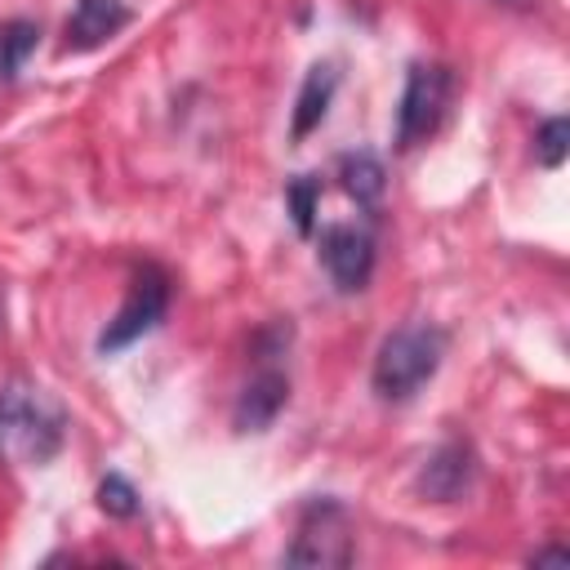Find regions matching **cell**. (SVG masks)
Here are the masks:
<instances>
[{
    "label": "cell",
    "instance_id": "16",
    "mask_svg": "<svg viewBox=\"0 0 570 570\" xmlns=\"http://www.w3.org/2000/svg\"><path fill=\"white\" fill-rule=\"evenodd\" d=\"M530 566H570V552L566 548H548V552H534Z\"/></svg>",
    "mask_w": 570,
    "mask_h": 570
},
{
    "label": "cell",
    "instance_id": "14",
    "mask_svg": "<svg viewBox=\"0 0 570 570\" xmlns=\"http://www.w3.org/2000/svg\"><path fill=\"white\" fill-rule=\"evenodd\" d=\"M566 138H570V125H566L561 116H552V120L534 134V156H539V165L557 169V165L566 160Z\"/></svg>",
    "mask_w": 570,
    "mask_h": 570
},
{
    "label": "cell",
    "instance_id": "11",
    "mask_svg": "<svg viewBox=\"0 0 570 570\" xmlns=\"http://www.w3.org/2000/svg\"><path fill=\"white\" fill-rule=\"evenodd\" d=\"M338 174H343V187H347V196L356 200V205H365V209H374L379 200H383V187H387V174H383V165L370 156V151H356V156H343L338 160Z\"/></svg>",
    "mask_w": 570,
    "mask_h": 570
},
{
    "label": "cell",
    "instance_id": "2",
    "mask_svg": "<svg viewBox=\"0 0 570 570\" xmlns=\"http://www.w3.org/2000/svg\"><path fill=\"white\" fill-rule=\"evenodd\" d=\"M441 356H445V334L436 325L414 321V325L392 330L374 356V374H370L374 392L383 401H410L441 370Z\"/></svg>",
    "mask_w": 570,
    "mask_h": 570
},
{
    "label": "cell",
    "instance_id": "13",
    "mask_svg": "<svg viewBox=\"0 0 570 570\" xmlns=\"http://www.w3.org/2000/svg\"><path fill=\"white\" fill-rule=\"evenodd\" d=\"M98 508L107 517H134L138 512V490L120 476V472H107L102 485H98Z\"/></svg>",
    "mask_w": 570,
    "mask_h": 570
},
{
    "label": "cell",
    "instance_id": "5",
    "mask_svg": "<svg viewBox=\"0 0 570 570\" xmlns=\"http://www.w3.org/2000/svg\"><path fill=\"white\" fill-rule=\"evenodd\" d=\"M450 102V71L436 62H414L405 71L401 107H396V147H414L428 134H436Z\"/></svg>",
    "mask_w": 570,
    "mask_h": 570
},
{
    "label": "cell",
    "instance_id": "4",
    "mask_svg": "<svg viewBox=\"0 0 570 570\" xmlns=\"http://www.w3.org/2000/svg\"><path fill=\"white\" fill-rule=\"evenodd\" d=\"M165 307H169V276H165L156 263H147V267L134 276V285H129L120 312H116V316L107 321V330L98 334V352L111 356V352L129 347L134 338H142L147 330L160 325Z\"/></svg>",
    "mask_w": 570,
    "mask_h": 570
},
{
    "label": "cell",
    "instance_id": "10",
    "mask_svg": "<svg viewBox=\"0 0 570 570\" xmlns=\"http://www.w3.org/2000/svg\"><path fill=\"white\" fill-rule=\"evenodd\" d=\"M334 85H338V76H334L330 62H316V67L307 71V80H303V89H298V107H294V138H307V134L325 120L330 98H334Z\"/></svg>",
    "mask_w": 570,
    "mask_h": 570
},
{
    "label": "cell",
    "instance_id": "12",
    "mask_svg": "<svg viewBox=\"0 0 570 570\" xmlns=\"http://www.w3.org/2000/svg\"><path fill=\"white\" fill-rule=\"evenodd\" d=\"M40 45V27L27 22V18H13V22H0V80H13L22 71V62L36 53Z\"/></svg>",
    "mask_w": 570,
    "mask_h": 570
},
{
    "label": "cell",
    "instance_id": "15",
    "mask_svg": "<svg viewBox=\"0 0 570 570\" xmlns=\"http://www.w3.org/2000/svg\"><path fill=\"white\" fill-rule=\"evenodd\" d=\"M285 196H289V209H294V227L307 236V232H312V214H316V196H321V183H316V178H294Z\"/></svg>",
    "mask_w": 570,
    "mask_h": 570
},
{
    "label": "cell",
    "instance_id": "7",
    "mask_svg": "<svg viewBox=\"0 0 570 570\" xmlns=\"http://www.w3.org/2000/svg\"><path fill=\"white\" fill-rule=\"evenodd\" d=\"M476 476V454L468 441H445L441 450H432V459L419 472V494L432 503H454Z\"/></svg>",
    "mask_w": 570,
    "mask_h": 570
},
{
    "label": "cell",
    "instance_id": "6",
    "mask_svg": "<svg viewBox=\"0 0 570 570\" xmlns=\"http://www.w3.org/2000/svg\"><path fill=\"white\" fill-rule=\"evenodd\" d=\"M321 263H325V272L334 276V285L343 294L365 289L370 272H374V240H370V232L347 227V223L325 227L321 232Z\"/></svg>",
    "mask_w": 570,
    "mask_h": 570
},
{
    "label": "cell",
    "instance_id": "17",
    "mask_svg": "<svg viewBox=\"0 0 570 570\" xmlns=\"http://www.w3.org/2000/svg\"><path fill=\"white\" fill-rule=\"evenodd\" d=\"M490 4H503V9H534L539 0H490Z\"/></svg>",
    "mask_w": 570,
    "mask_h": 570
},
{
    "label": "cell",
    "instance_id": "9",
    "mask_svg": "<svg viewBox=\"0 0 570 570\" xmlns=\"http://www.w3.org/2000/svg\"><path fill=\"white\" fill-rule=\"evenodd\" d=\"M285 401H289V379L281 370H258L245 383V392L236 396V410H232L236 432H263V428H272L276 414L285 410Z\"/></svg>",
    "mask_w": 570,
    "mask_h": 570
},
{
    "label": "cell",
    "instance_id": "1",
    "mask_svg": "<svg viewBox=\"0 0 570 570\" xmlns=\"http://www.w3.org/2000/svg\"><path fill=\"white\" fill-rule=\"evenodd\" d=\"M67 441L62 405L36 383H4L0 387V454L27 468L49 463Z\"/></svg>",
    "mask_w": 570,
    "mask_h": 570
},
{
    "label": "cell",
    "instance_id": "8",
    "mask_svg": "<svg viewBox=\"0 0 570 570\" xmlns=\"http://www.w3.org/2000/svg\"><path fill=\"white\" fill-rule=\"evenodd\" d=\"M129 22V4L125 0H76L71 18H67V53H89L98 45H107L120 27Z\"/></svg>",
    "mask_w": 570,
    "mask_h": 570
},
{
    "label": "cell",
    "instance_id": "3",
    "mask_svg": "<svg viewBox=\"0 0 570 570\" xmlns=\"http://www.w3.org/2000/svg\"><path fill=\"white\" fill-rule=\"evenodd\" d=\"M289 566H307V570H338L352 561V521L347 508L338 499H316L303 521L298 534L285 552Z\"/></svg>",
    "mask_w": 570,
    "mask_h": 570
}]
</instances>
